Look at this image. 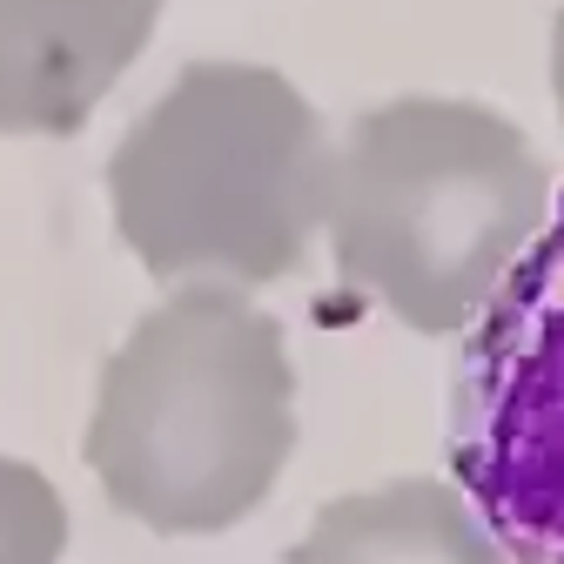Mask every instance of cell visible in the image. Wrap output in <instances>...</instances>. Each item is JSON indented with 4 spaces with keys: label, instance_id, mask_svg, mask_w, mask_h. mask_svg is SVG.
<instances>
[{
    "label": "cell",
    "instance_id": "obj_2",
    "mask_svg": "<svg viewBox=\"0 0 564 564\" xmlns=\"http://www.w3.org/2000/svg\"><path fill=\"white\" fill-rule=\"evenodd\" d=\"M544 216L551 169L531 134L464 95H397L329 149L336 275L416 336H464Z\"/></svg>",
    "mask_w": 564,
    "mask_h": 564
},
{
    "label": "cell",
    "instance_id": "obj_1",
    "mask_svg": "<svg viewBox=\"0 0 564 564\" xmlns=\"http://www.w3.org/2000/svg\"><path fill=\"white\" fill-rule=\"evenodd\" d=\"M296 451L282 323L229 282H182L101 364L82 457L108 505L155 538L236 531Z\"/></svg>",
    "mask_w": 564,
    "mask_h": 564
},
{
    "label": "cell",
    "instance_id": "obj_5",
    "mask_svg": "<svg viewBox=\"0 0 564 564\" xmlns=\"http://www.w3.org/2000/svg\"><path fill=\"white\" fill-rule=\"evenodd\" d=\"M155 21L162 0H0V134H82Z\"/></svg>",
    "mask_w": 564,
    "mask_h": 564
},
{
    "label": "cell",
    "instance_id": "obj_8",
    "mask_svg": "<svg viewBox=\"0 0 564 564\" xmlns=\"http://www.w3.org/2000/svg\"><path fill=\"white\" fill-rule=\"evenodd\" d=\"M551 95H557V121H564V8L551 21Z\"/></svg>",
    "mask_w": 564,
    "mask_h": 564
},
{
    "label": "cell",
    "instance_id": "obj_7",
    "mask_svg": "<svg viewBox=\"0 0 564 564\" xmlns=\"http://www.w3.org/2000/svg\"><path fill=\"white\" fill-rule=\"evenodd\" d=\"M67 551V505L47 470L0 451V564H61Z\"/></svg>",
    "mask_w": 564,
    "mask_h": 564
},
{
    "label": "cell",
    "instance_id": "obj_4",
    "mask_svg": "<svg viewBox=\"0 0 564 564\" xmlns=\"http://www.w3.org/2000/svg\"><path fill=\"white\" fill-rule=\"evenodd\" d=\"M451 470L511 564H564V195L470 323Z\"/></svg>",
    "mask_w": 564,
    "mask_h": 564
},
{
    "label": "cell",
    "instance_id": "obj_6",
    "mask_svg": "<svg viewBox=\"0 0 564 564\" xmlns=\"http://www.w3.org/2000/svg\"><path fill=\"white\" fill-rule=\"evenodd\" d=\"M282 564H511L451 477H390L329 498Z\"/></svg>",
    "mask_w": 564,
    "mask_h": 564
},
{
    "label": "cell",
    "instance_id": "obj_3",
    "mask_svg": "<svg viewBox=\"0 0 564 564\" xmlns=\"http://www.w3.org/2000/svg\"><path fill=\"white\" fill-rule=\"evenodd\" d=\"M329 202V134L303 88L256 61H188L108 155L115 236L155 282L296 275Z\"/></svg>",
    "mask_w": 564,
    "mask_h": 564
}]
</instances>
